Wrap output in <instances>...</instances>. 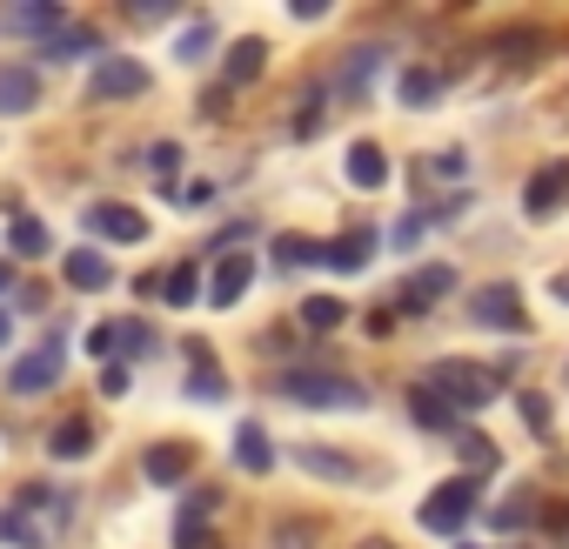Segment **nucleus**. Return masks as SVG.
<instances>
[{
    "mask_svg": "<svg viewBox=\"0 0 569 549\" xmlns=\"http://www.w3.org/2000/svg\"><path fill=\"white\" fill-rule=\"evenodd\" d=\"M322 101H329V88H309V101L296 108V134H316L322 128Z\"/></svg>",
    "mask_w": 569,
    "mask_h": 549,
    "instance_id": "nucleus-36",
    "label": "nucleus"
},
{
    "mask_svg": "<svg viewBox=\"0 0 569 549\" xmlns=\"http://www.w3.org/2000/svg\"><path fill=\"white\" fill-rule=\"evenodd\" d=\"M41 108V81H34V68H0V114H34Z\"/></svg>",
    "mask_w": 569,
    "mask_h": 549,
    "instance_id": "nucleus-14",
    "label": "nucleus"
},
{
    "mask_svg": "<svg viewBox=\"0 0 569 549\" xmlns=\"http://www.w3.org/2000/svg\"><path fill=\"white\" fill-rule=\"evenodd\" d=\"M148 168H154V181H174V168H181V148H174V141H154V148H148Z\"/></svg>",
    "mask_w": 569,
    "mask_h": 549,
    "instance_id": "nucleus-37",
    "label": "nucleus"
},
{
    "mask_svg": "<svg viewBox=\"0 0 569 549\" xmlns=\"http://www.w3.org/2000/svg\"><path fill=\"white\" fill-rule=\"evenodd\" d=\"M88 94H94V101H128V94H148V68H141V61H128V54H108V61H94Z\"/></svg>",
    "mask_w": 569,
    "mask_h": 549,
    "instance_id": "nucleus-7",
    "label": "nucleus"
},
{
    "mask_svg": "<svg viewBox=\"0 0 569 549\" xmlns=\"http://www.w3.org/2000/svg\"><path fill=\"white\" fill-rule=\"evenodd\" d=\"M188 389H194V396H208V402H221V396H228V382L214 376V356H208L201 342H194V382H188Z\"/></svg>",
    "mask_w": 569,
    "mask_h": 549,
    "instance_id": "nucleus-32",
    "label": "nucleus"
},
{
    "mask_svg": "<svg viewBox=\"0 0 569 549\" xmlns=\"http://www.w3.org/2000/svg\"><path fill=\"white\" fill-rule=\"evenodd\" d=\"M14 254H21V261H41V254H48V228H41L34 214L14 221Z\"/></svg>",
    "mask_w": 569,
    "mask_h": 549,
    "instance_id": "nucleus-31",
    "label": "nucleus"
},
{
    "mask_svg": "<svg viewBox=\"0 0 569 549\" xmlns=\"http://www.w3.org/2000/svg\"><path fill=\"white\" fill-rule=\"evenodd\" d=\"M349 181H356V188H382V181H389V154H382L376 141H356V148H349Z\"/></svg>",
    "mask_w": 569,
    "mask_h": 549,
    "instance_id": "nucleus-26",
    "label": "nucleus"
},
{
    "mask_svg": "<svg viewBox=\"0 0 569 549\" xmlns=\"http://www.w3.org/2000/svg\"><path fill=\"white\" fill-rule=\"evenodd\" d=\"M268 68V41L261 34H248V41H234L228 48V61H221V74H228V88H248L254 74Z\"/></svg>",
    "mask_w": 569,
    "mask_h": 549,
    "instance_id": "nucleus-16",
    "label": "nucleus"
},
{
    "mask_svg": "<svg viewBox=\"0 0 569 549\" xmlns=\"http://www.w3.org/2000/svg\"><path fill=\"white\" fill-rule=\"evenodd\" d=\"M61 529H68V496L48 482H34L28 496H14L0 509V542H14V549H48Z\"/></svg>",
    "mask_w": 569,
    "mask_h": 549,
    "instance_id": "nucleus-1",
    "label": "nucleus"
},
{
    "mask_svg": "<svg viewBox=\"0 0 569 549\" xmlns=\"http://www.w3.org/2000/svg\"><path fill=\"white\" fill-rule=\"evenodd\" d=\"M248 282H254V254H221L214 274H208V302L214 309H234L248 296Z\"/></svg>",
    "mask_w": 569,
    "mask_h": 549,
    "instance_id": "nucleus-11",
    "label": "nucleus"
},
{
    "mask_svg": "<svg viewBox=\"0 0 569 549\" xmlns=\"http://www.w3.org/2000/svg\"><path fill=\"white\" fill-rule=\"evenodd\" d=\"M409 416H416L429 436H449V442L462 436V416H456V409H449V402H442L429 382H416V389H409Z\"/></svg>",
    "mask_w": 569,
    "mask_h": 549,
    "instance_id": "nucleus-13",
    "label": "nucleus"
},
{
    "mask_svg": "<svg viewBox=\"0 0 569 549\" xmlns=\"http://www.w3.org/2000/svg\"><path fill=\"white\" fill-rule=\"evenodd\" d=\"M342 322H349V309H342L336 296H309V302H302V329L329 336V329H342Z\"/></svg>",
    "mask_w": 569,
    "mask_h": 549,
    "instance_id": "nucleus-29",
    "label": "nucleus"
},
{
    "mask_svg": "<svg viewBox=\"0 0 569 549\" xmlns=\"http://www.w3.org/2000/svg\"><path fill=\"white\" fill-rule=\"evenodd\" d=\"M88 356H114V322H101V329L88 336Z\"/></svg>",
    "mask_w": 569,
    "mask_h": 549,
    "instance_id": "nucleus-41",
    "label": "nucleus"
},
{
    "mask_svg": "<svg viewBox=\"0 0 569 549\" xmlns=\"http://www.w3.org/2000/svg\"><path fill=\"white\" fill-rule=\"evenodd\" d=\"M234 462H241L248 476H268V469H274V442H268V429L241 422V429H234Z\"/></svg>",
    "mask_w": 569,
    "mask_h": 549,
    "instance_id": "nucleus-20",
    "label": "nucleus"
},
{
    "mask_svg": "<svg viewBox=\"0 0 569 549\" xmlns=\"http://www.w3.org/2000/svg\"><path fill=\"white\" fill-rule=\"evenodd\" d=\"M81 221H88L101 241H148V214H141V208H128V201H94Z\"/></svg>",
    "mask_w": 569,
    "mask_h": 549,
    "instance_id": "nucleus-9",
    "label": "nucleus"
},
{
    "mask_svg": "<svg viewBox=\"0 0 569 549\" xmlns=\"http://www.w3.org/2000/svg\"><path fill=\"white\" fill-rule=\"evenodd\" d=\"M549 296H556V302H569V274H556V282H549Z\"/></svg>",
    "mask_w": 569,
    "mask_h": 549,
    "instance_id": "nucleus-44",
    "label": "nucleus"
},
{
    "mask_svg": "<svg viewBox=\"0 0 569 549\" xmlns=\"http://www.w3.org/2000/svg\"><path fill=\"white\" fill-rule=\"evenodd\" d=\"M522 416H529V429H536V436L549 429V402H542V396H522Z\"/></svg>",
    "mask_w": 569,
    "mask_h": 549,
    "instance_id": "nucleus-40",
    "label": "nucleus"
},
{
    "mask_svg": "<svg viewBox=\"0 0 569 549\" xmlns=\"http://www.w3.org/2000/svg\"><path fill=\"white\" fill-rule=\"evenodd\" d=\"M101 396H128V362H108L101 369Z\"/></svg>",
    "mask_w": 569,
    "mask_h": 549,
    "instance_id": "nucleus-39",
    "label": "nucleus"
},
{
    "mask_svg": "<svg viewBox=\"0 0 569 549\" xmlns=\"http://www.w3.org/2000/svg\"><path fill=\"white\" fill-rule=\"evenodd\" d=\"M456 449H462V462H469V469H496V462H502V449H496L489 436H476V429H462V436H456Z\"/></svg>",
    "mask_w": 569,
    "mask_h": 549,
    "instance_id": "nucleus-33",
    "label": "nucleus"
},
{
    "mask_svg": "<svg viewBox=\"0 0 569 549\" xmlns=\"http://www.w3.org/2000/svg\"><path fill=\"white\" fill-rule=\"evenodd\" d=\"M281 549H309V529H296V522H289V529H281Z\"/></svg>",
    "mask_w": 569,
    "mask_h": 549,
    "instance_id": "nucleus-43",
    "label": "nucleus"
},
{
    "mask_svg": "<svg viewBox=\"0 0 569 549\" xmlns=\"http://www.w3.org/2000/svg\"><path fill=\"white\" fill-rule=\"evenodd\" d=\"M529 509H536L529 496H509V502L496 509V529H516V522H529Z\"/></svg>",
    "mask_w": 569,
    "mask_h": 549,
    "instance_id": "nucleus-38",
    "label": "nucleus"
},
{
    "mask_svg": "<svg viewBox=\"0 0 569 549\" xmlns=\"http://www.w3.org/2000/svg\"><path fill=\"white\" fill-rule=\"evenodd\" d=\"M456 416H469V409H489L496 396H502V376L496 369H482V362H462V356H449V362H436L429 376H422Z\"/></svg>",
    "mask_w": 569,
    "mask_h": 549,
    "instance_id": "nucleus-2",
    "label": "nucleus"
},
{
    "mask_svg": "<svg viewBox=\"0 0 569 549\" xmlns=\"http://www.w3.org/2000/svg\"><path fill=\"white\" fill-rule=\"evenodd\" d=\"M54 382H61V342L48 336V342H41L34 356H21V362H14V376H8V389H14V396H48Z\"/></svg>",
    "mask_w": 569,
    "mask_h": 549,
    "instance_id": "nucleus-8",
    "label": "nucleus"
},
{
    "mask_svg": "<svg viewBox=\"0 0 569 549\" xmlns=\"http://www.w3.org/2000/svg\"><path fill=\"white\" fill-rule=\"evenodd\" d=\"M396 94H402V108H429V101L442 94V74H436V68H409V74L396 81Z\"/></svg>",
    "mask_w": 569,
    "mask_h": 549,
    "instance_id": "nucleus-28",
    "label": "nucleus"
},
{
    "mask_svg": "<svg viewBox=\"0 0 569 549\" xmlns=\"http://www.w3.org/2000/svg\"><path fill=\"white\" fill-rule=\"evenodd\" d=\"M194 296H208V282H201V268H194V261H174V268L161 274V302H168V309H188Z\"/></svg>",
    "mask_w": 569,
    "mask_h": 549,
    "instance_id": "nucleus-23",
    "label": "nucleus"
},
{
    "mask_svg": "<svg viewBox=\"0 0 569 549\" xmlns=\"http://www.w3.org/2000/svg\"><path fill=\"white\" fill-rule=\"evenodd\" d=\"M296 462L309 469V476H329V482H362V462L356 456H342V449H296Z\"/></svg>",
    "mask_w": 569,
    "mask_h": 549,
    "instance_id": "nucleus-17",
    "label": "nucleus"
},
{
    "mask_svg": "<svg viewBox=\"0 0 569 549\" xmlns=\"http://www.w3.org/2000/svg\"><path fill=\"white\" fill-rule=\"evenodd\" d=\"M8 336H14V322H8V316H0V342H8Z\"/></svg>",
    "mask_w": 569,
    "mask_h": 549,
    "instance_id": "nucleus-45",
    "label": "nucleus"
},
{
    "mask_svg": "<svg viewBox=\"0 0 569 549\" xmlns=\"http://www.w3.org/2000/svg\"><path fill=\"white\" fill-rule=\"evenodd\" d=\"M208 48H214V28H208V21H194V28L181 34V48H174V54L194 68V61H208Z\"/></svg>",
    "mask_w": 569,
    "mask_h": 549,
    "instance_id": "nucleus-35",
    "label": "nucleus"
},
{
    "mask_svg": "<svg viewBox=\"0 0 569 549\" xmlns=\"http://www.w3.org/2000/svg\"><path fill=\"white\" fill-rule=\"evenodd\" d=\"M41 54H48V61H81V54H101V61H108V41H101V28H61Z\"/></svg>",
    "mask_w": 569,
    "mask_h": 549,
    "instance_id": "nucleus-18",
    "label": "nucleus"
},
{
    "mask_svg": "<svg viewBox=\"0 0 569 549\" xmlns=\"http://www.w3.org/2000/svg\"><path fill=\"white\" fill-rule=\"evenodd\" d=\"M449 289H456V268H442V261H436V268H416L409 282H402V296H396V309L422 316V309H436V302H442Z\"/></svg>",
    "mask_w": 569,
    "mask_h": 549,
    "instance_id": "nucleus-12",
    "label": "nucleus"
},
{
    "mask_svg": "<svg viewBox=\"0 0 569 549\" xmlns=\"http://www.w3.org/2000/svg\"><path fill=\"white\" fill-rule=\"evenodd\" d=\"M476 502H482V489H476V476H449L416 516H422V529L429 536H462V522L476 516Z\"/></svg>",
    "mask_w": 569,
    "mask_h": 549,
    "instance_id": "nucleus-4",
    "label": "nucleus"
},
{
    "mask_svg": "<svg viewBox=\"0 0 569 549\" xmlns=\"http://www.w3.org/2000/svg\"><path fill=\"white\" fill-rule=\"evenodd\" d=\"M462 549H476V542H462Z\"/></svg>",
    "mask_w": 569,
    "mask_h": 549,
    "instance_id": "nucleus-48",
    "label": "nucleus"
},
{
    "mask_svg": "<svg viewBox=\"0 0 569 549\" xmlns=\"http://www.w3.org/2000/svg\"><path fill=\"white\" fill-rule=\"evenodd\" d=\"M114 349H128V356H154V329H148V322H114Z\"/></svg>",
    "mask_w": 569,
    "mask_h": 549,
    "instance_id": "nucleus-34",
    "label": "nucleus"
},
{
    "mask_svg": "<svg viewBox=\"0 0 569 549\" xmlns=\"http://www.w3.org/2000/svg\"><path fill=\"white\" fill-rule=\"evenodd\" d=\"M569 208V161H542L536 174H529V188H522V214L529 221H549V214H562Z\"/></svg>",
    "mask_w": 569,
    "mask_h": 549,
    "instance_id": "nucleus-6",
    "label": "nucleus"
},
{
    "mask_svg": "<svg viewBox=\"0 0 569 549\" xmlns=\"http://www.w3.org/2000/svg\"><path fill=\"white\" fill-rule=\"evenodd\" d=\"M274 389L302 409H369V389L336 369H289V376H274Z\"/></svg>",
    "mask_w": 569,
    "mask_h": 549,
    "instance_id": "nucleus-3",
    "label": "nucleus"
},
{
    "mask_svg": "<svg viewBox=\"0 0 569 549\" xmlns=\"http://www.w3.org/2000/svg\"><path fill=\"white\" fill-rule=\"evenodd\" d=\"M48 449H54L61 462H81V456L94 449V422H88V416H68V422H54V436H48Z\"/></svg>",
    "mask_w": 569,
    "mask_h": 549,
    "instance_id": "nucleus-25",
    "label": "nucleus"
},
{
    "mask_svg": "<svg viewBox=\"0 0 569 549\" xmlns=\"http://www.w3.org/2000/svg\"><path fill=\"white\" fill-rule=\"evenodd\" d=\"M369 254H376V234H369V228H349V234H336V241H329V268H336V274L369 268Z\"/></svg>",
    "mask_w": 569,
    "mask_h": 549,
    "instance_id": "nucleus-19",
    "label": "nucleus"
},
{
    "mask_svg": "<svg viewBox=\"0 0 569 549\" xmlns=\"http://www.w3.org/2000/svg\"><path fill=\"white\" fill-rule=\"evenodd\" d=\"M141 469H148V482H188L194 476V449L188 442H154L141 456Z\"/></svg>",
    "mask_w": 569,
    "mask_h": 549,
    "instance_id": "nucleus-15",
    "label": "nucleus"
},
{
    "mask_svg": "<svg viewBox=\"0 0 569 549\" xmlns=\"http://www.w3.org/2000/svg\"><path fill=\"white\" fill-rule=\"evenodd\" d=\"M108 282H114L108 254H94V248H74V254H68V289H88V296H94V289H108Z\"/></svg>",
    "mask_w": 569,
    "mask_h": 549,
    "instance_id": "nucleus-22",
    "label": "nucleus"
},
{
    "mask_svg": "<svg viewBox=\"0 0 569 549\" xmlns=\"http://www.w3.org/2000/svg\"><path fill=\"white\" fill-rule=\"evenodd\" d=\"M469 316H476V329H502V336H522V329H529V309H522L516 282L476 289V296H469Z\"/></svg>",
    "mask_w": 569,
    "mask_h": 549,
    "instance_id": "nucleus-5",
    "label": "nucleus"
},
{
    "mask_svg": "<svg viewBox=\"0 0 569 549\" xmlns=\"http://www.w3.org/2000/svg\"><path fill=\"white\" fill-rule=\"evenodd\" d=\"M422 228H429V214H409V221H402V228H396V248H409V241H416V234H422Z\"/></svg>",
    "mask_w": 569,
    "mask_h": 549,
    "instance_id": "nucleus-42",
    "label": "nucleus"
},
{
    "mask_svg": "<svg viewBox=\"0 0 569 549\" xmlns=\"http://www.w3.org/2000/svg\"><path fill=\"white\" fill-rule=\"evenodd\" d=\"M376 68H382V48H356V54H349V61L336 68V81H329V94H362Z\"/></svg>",
    "mask_w": 569,
    "mask_h": 549,
    "instance_id": "nucleus-24",
    "label": "nucleus"
},
{
    "mask_svg": "<svg viewBox=\"0 0 569 549\" xmlns=\"http://www.w3.org/2000/svg\"><path fill=\"white\" fill-rule=\"evenodd\" d=\"M362 549H396V542H362Z\"/></svg>",
    "mask_w": 569,
    "mask_h": 549,
    "instance_id": "nucleus-47",
    "label": "nucleus"
},
{
    "mask_svg": "<svg viewBox=\"0 0 569 549\" xmlns=\"http://www.w3.org/2000/svg\"><path fill=\"white\" fill-rule=\"evenodd\" d=\"M268 254H274V268H316V261L329 268V241H309V234H274Z\"/></svg>",
    "mask_w": 569,
    "mask_h": 549,
    "instance_id": "nucleus-21",
    "label": "nucleus"
},
{
    "mask_svg": "<svg viewBox=\"0 0 569 549\" xmlns=\"http://www.w3.org/2000/svg\"><path fill=\"white\" fill-rule=\"evenodd\" d=\"M536 48H542V34H536V28H509V34H496V41H489V54H496V61H529Z\"/></svg>",
    "mask_w": 569,
    "mask_h": 549,
    "instance_id": "nucleus-30",
    "label": "nucleus"
},
{
    "mask_svg": "<svg viewBox=\"0 0 569 549\" xmlns=\"http://www.w3.org/2000/svg\"><path fill=\"white\" fill-rule=\"evenodd\" d=\"M0 28H8V34H41V48L68 28V14L54 8V0H21V8H8V14H0Z\"/></svg>",
    "mask_w": 569,
    "mask_h": 549,
    "instance_id": "nucleus-10",
    "label": "nucleus"
},
{
    "mask_svg": "<svg viewBox=\"0 0 569 549\" xmlns=\"http://www.w3.org/2000/svg\"><path fill=\"white\" fill-rule=\"evenodd\" d=\"M8 282H14V268H0V289H8Z\"/></svg>",
    "mask_w": 569,
    "mask_h": 549,
    "instance_id": "nucleus-46",
    "label": "nucleus"
},
{
    "mask_svg": "<svg viewBox=\"0 0 569 549\" xmlns=\"http://www.w3.org/2000/svg\"><path fill=\"white\" fill-rule=\"evenodd\" d=\"M208 509H214V496H201L194 509L174 516V549H214V536H208Z\"/></svg>",
    "mask_w": 569,
    "mask_h": 549,
    "instance_id": "nucleus-27",
    "label": "nucleus"
}]
</instances>
